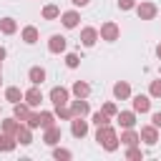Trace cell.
Here are the masks:
<instances>
[{
	"instance_id": "6da1fadb",
	"label": "cell",
	"mask_w": 161,
	"mask_h": 161,
	"mask_svg": "<svg viewBox=\"0 0 161 161\" xmlns=\"http://www.w3.org/2000/svg\"><path fill=\"white\" fill-rule=\"evenodd\" d=\"M96 141H98V143H101L106 151H116V148L121 146L118 133H116V128H111V123L98 126V131H96Z\"/></svg>"
},
{
	"instance_id": "f546056e",
	"label": "cell",
	"mask_w": 161,
	"mask_h": 161,
	"mask_svg": "<svg viewBox=\"0 0 161 161\" xmlns=\"http://www.w3.org/2000/svg\"><path fill=\"white\" fill-rule=\"evenodd\" d=\"M91 121H93V123H96V128H98V126H106V123H111V116H106L103 111H96V113L91 116Z\"/></svg>"
},
{
	"instance_id": "f35d334b",
	"label": "cell",
	"mask_w": 161,
	"mask_h": 161,
	"mask_svg": "<svg viewBox=\"0 0 161 161\" xmlns=\"http://www.w3.org/2000/svg\"><path fill=\"white\" fill-rule=\"evenodd\" d=\"M5 55H8V50H5V48H3V45H0V63H3V60H5Z\"/></svg>"
},
{
	"instance_id": "7402d4cb",
	"label": "cell",
	"mask_w": 161,
	"mask_h": 161,
	"mask_svg": "<svg viewBox=\"0 0 161 161\" xmlns=\"http://www.w3.org/2000/svg\"><path fill=\"white\" fill-rule=\"evenodd\" d=\"M70 93H73L75 98H88V93H91V86H88L86 80H75V83H73V88H70Z\"/></svg>"
},
{
	"instance_id": "5b68a950",
	"label": "cell",
	"mask_w": 161,
	"mask_h": 161,
	"mask_svg": "<svg viewBox=\"0 0 161 161\" xmlns=\"http://www.w3.org/2000/svg\"><path fill=\"white\" fill-rule=\"evenodd\" d=\"M70 133H73L75 138H86V136H88V121H86L83 116H73V118H70Z\"/></svg>"
},
{
	"instance_id": "52a82bcc",
	"label": "cell",
	"mask_w": 161,
	"mask_h": 161,
	"mask_svg": "<svg viewBox=\"0 0 161 161\" xmlns=\"http://www.w3.org/2000/svg\"><path fill=\"white\" fill-rule=\"evenodd\" d=\"M138 138H141L146 146H156V141H158V128H156L153 123H148V126H143V128H141Z\"/></svg>"
},
{
	"instance_id": "5bb4252c",
	"label": "cell",
	"mask_w": 161,
	"mask_h": 161,
	"mask_svg": "<svg viewBox=\"0 0 161 161\" xmlns=\"http://www.w3.org/2000/svg\"><path fill=\"white\" fill-rule=\"evenodd\" d=\"M116 121L121 123V128H133L136 126V111H118L116 113Z\"/></svg>"
},
{
	"instance_id": "e0dca14e",
	"label": "cell",
	"mask_w": 161,
	"mask_h": 161,
	"mask_svg": "<svg viewBox=\"0 0 161 161\" xmlns=\"http://www.w3.org/2000/svg\"><path fill=\"white\" fill-rule=\"evenodd\" d=\"M96 40H98V30H96V28H83V30H80V43H83L86 48H93Z\"/></svg>"
},
{
	"instance_id": "d6986e66",
	"label": "cell",
	"mask_w": 161,
	"mask_h": 161,
	"mask_svg": "<svg viewBox=\"0 0 161 161\" xmlns=\"http://www.w3.org/2000/svg\"><path fill=\"white\" fill-rule=\"evenodd\" d=\"M28 80H30L33 86H43V80H45V68L33 65V68L28 70Z\"/></svg>"
},
{
	"instance_id": "8992f818",
	"label": "cell",
	"mask_w": 161,
	"mask_h": 161,
	"mask_svg": "<svg viewBox=\"0 0 161 161\" xmlns=\"http://www.w3.org/2000/svg\"><path fill=\"white\" fill-rule=\"evenodd\" d=\"M136 13H138V18L141 20H153L156 18V13H158V8L153 5V3H136V8H133Z\"/></svg>"
},
{
	"instance_id": "ffe728a7",
	"label": "cell",
	"mask_w": 161,
	"mask_h": 161,
	"mask_svg": "<svg viewBox=\"0 0 161 161\" xmlns=\"http://www.w3.org/2000/svg\"><path fill=\"white\" fill-rule=\"evenodd\" d=\"M30 111H33V108H30L25 101H20V103H15V106H13V116H15L20 123H25V118L30 116Z\"/></svg>"
},
{
	"instance_id": "83f0119b",
	"label": "cell",
	"mask_w": 161,
	"mask_h": 161,
	"mask_svg": "<svg viewBox=\"0 0 161 161\" xmlns=\"http://www.w3.org/2000/svg\"><path fill=\"white\" fill-rule=\"evenodd\" d=\"M126 158L128 161H141L143 158V151L138 146H126Z\"/></svg>"
},
{
	"instance_id": "4dcf8cb0",
	"label": "cell",
	"mask_w": 161,
	"mask_h": 161,
	"mask_svg": "<svg viewBox=\"0 0 161 161\" xmlns=\"http://www.w3.org/2000/svg\"><path fill=\"white\" fill-rule=\"evenodd\" d=\"M53 158H55V161H68V158H73V153H70L68 148H60V146H58V148H53Z\"/></svg>"
},
{
	"instance_id": "7c38bea8",
	"label": "cell",
	"mask_w": 161,
	"mask_h": 161,
	"mask_svg": "<svg viewBox=\"0 0 161 161\" xmlns=\"http://www.w3.org/2000/svg\"><path fill=\"white\" fill-rule=\"evenodd\" d=\"M68 108H70V113H73V116H83V118L91 113V106H88V101H86V98H75V101H70V103H68Z\"/></svg>"
},
{
	"instance_id": "8d00e7d4",
	"label": "cell",
	"mask_w": 161,
	"mask_h": 161,
	"mask_svg": "<svg viewBox=\"0 0 161 161\" xmlns=\"http://www.w3.org/2000/svg\"><path fill=\"white\" fill-rule=\"evenodd\" d=\"M151 123H153V126H156V128H161V111H158V113H153V116H151Z\"/></svg>"
},
{
	"instance_id": "d4e9b609",
	"label": "cell",
	"mask_w": 161,
	"mask_h": 161,
	"mask_svg": "<svg viewBox=\"0 0 161 161\" xmlns=\"http://www.w3.org/2000/svg\"><path fill=\"white\" fill-rule=\"evenodd\" d=\"M38 123H40V128L53 126V123H55V113H53V111H38Z\"/></svg>"
},
{
	"instance_id": "d6a6232c",
	"label": "cell",
	"mask_w": 161,
	"mask_h": 161,
	"mask_svg": "<svg viewBox=\"0 0 161 161\" xmlns=\"http://www.w3.org/2000/svg\"><path fill=\"white\" fill-rule=\"evenodd\" d=\"M101 111H103V113H106V116H111V118H116V113H118V106H116V103H113V101H106V103H103V108H101Z\"/></svg>"
},
{
	"instance_id": "3957f363",
	"label": "cell",
	"mask_w": 161,
	"mask_h": 161,
	"mask_svg": "<svg viewBox=\"0 0 161 161\" xmlns=\"http://www.w3.org/2000/svg\"><path fill=\"white\" fill-rule=\"evenodd\" d=\"M50 103H53V106H68V103H70V91L63 88V86L50 88Z\"/></svg>"
},
{
	"instance_id": "60d3db41",
	"label": "cell",
	"mask_w": 161,
	"mask_h": 161,
	"mask_svg": "<svg viewBox=\"0 0 161 161\" xmlns=\"http://www.w3.org/2000/svg\"><path fill=\"white\" fill-rule=\"evenodd\" d=\"M0 83H3V63H0Z\"/></svg>"
},
{
	"instance_id": "e575fe53",
	"label": "cell",
	"mask_w": 161,
	"mask_h": 161,
	"mask_svg": "<svg viewBox=\"0 0 161 161\" xmlns=\"http://www.w3.org/2000/svg\"><path fill=\"white\" fill-rule=\"evenodd\" d=\"M25 126H28V128H40V123H38V111H30V116L25 118Z\"/></svg>"
},
{
	"instance_id": "4fadbf2b",
	"label": "cell",
	"mask_w": 161,
	"mask_h": 161,
	"mask_svg": "<svg viewBox=\"0 0 161 161\" xmlns=\"http://www.w3.org/2000/svg\"><path fill=\"white\" fill-rule=\"evenodd\" d=\"M113 98H116V101L131 98V86H128V80H116V83H113Z\"/></svg>"
},
{
	"instance_id": "9a60e30c",
	"label": "cell",
	"mask_w": 161,
	"mask_h": 161,
	"mask_svg": "<svg viewBox=\"0 0 161 161\" xmlns=\"http://www.w3.org/2000/svg\"><path fill=\"white\" fill-rule=\"evenodd\" d=\"M15 141H18L20 146H30V143H33V128H28L25 123H20L18 131H15Z\"/></svg>"
},
{
	"instance_id": "836d02e7",
	"label": "cell",
	"mask_w": 161,
	"mask_h": 161,
	"mask_svg": "<svg viewBox=\"0 0 161 161\" xmlns=\"http://www.w3.org/2000/svg\"><path fill=\"white\" fill-rule=\"evenodd\" d=\"M65 65H68V68H78V65H80V58H78L75 53H65Z\"/></svg>"
},
{
	"instance_id": "603a6c76",
	"label": "cell",
	"mask_w": 161,
	"mask_h": 161,
	"mask_svg": "<svg viewBox=\"0 0 161 161\" xmlns=\"http://www.w3.org/2000/svg\"><path fill=\"white\" fill-rule=\"evenodd\" d=\"M40 15H43V20H58L60 18V8L58 5H43V10H40Z\"/></svg>"
},
{
	"instance_id": "ac0fdd59",
	"label": "cell",
	"mask_w": 161,
	"mask_h": 161,
	"mask_svg": "<svg viewBox=\"0 0 161 161\" xmlns=\"http://www.w3.org/2000/svg\"><path fill=\"white\" fill-rule=\"evenodd\" d=\"M118 141H121V146H138V143H141V138H138V133H136L133 128H126V131L118 136Z\"/></svg>"
},
{
	"instance_id": "9c48e42d",
	"label": "cell",
	"mask_w": 161,
	"mask_h": 161,
	"mask_svg": "<svg viewBox=\"0 0 161 161\" xmlns=\"http://www.w3.org/2000/svg\"><path fill=\"white\" fill-rule=\"evenodd\" d=\"M65 48H68V40L63 38V35H50L48 38V50L50 53H55V55H60V53H65Z\"/></svg>"
},
{
	"instance_id": "cb8c5ba5",
	"label": "cell",
	"mask_w": 161,
	"mask_h": 161,
	"mask_svg": "<svg viewBox=\"0 0 161 161\" xmlns=\"http://www.w3.org/2000/svg\"><path fill=\"white\" fill-rule=\"evenodd\" d=\"M5 101H8V103H13V106H15V103H20V101H23V91H20L18 86L5 88Z\"/></svg>"
},
{
	"instance_id": "30bf717a",
	"label": "cell",
	"mask_w": 161,
	"mask_h": 161,
	"mask_svg": "<svg viewBox=\"0 0 161 161\" xmlns=\"http://www.w3.org/2000/svg\"><path fill=\"white\" fill-rule=\"evenodd\" d=\"M60 23H63V28L73 30V28H78V23H80V13H78V10H65V13H60Z\"/></svg>"
},
{
	"instance_id": "1f68e13d",
	"label": "cell",
	"mask_w": 161,
	"mask_h": 161,
	"mask_svg": "<svg viewBox=\"0 0 161 161\" xmlns=\"http://www.w3.org/2000/svg\"><path fill=\"white\" fill-rule=\"evenodd\" d=\"M148 96H151V98H161V78L151 80V86H148Z\"/></svg>"
},
{
	"instance_id": "8fae6325",
	"label": "cell",
	"mask_w": 161,
	"mask_h": 161,
	"mask_svg": "<svg viewBox=\"0 0 161 161\" xmlns=\"http://www.w3.org/2000/svg\"><path fill=\"white\" fill-rule=\"evenodd\" d=\"M131 106H133V111L136 113H148L151 111V96H133L131 98Z\"/></svg>"
},
{
	"instance_id": "74e56055",
	"label": "cell",
	"mask_w": 161,
	"mask_h": 161,
	"mask_svg": "<svg viewBox=\"0 0 161 161\" xmlns=\"http://www.w3.org/2000/svg\"><path fill=\"white\" fill-rule=\"evenodd\" d=\"M70 3H73V5H75V8H86V5H88V3H91V0H70Z\"/></svg>"
},
{
	"instance_id": "277c9868",
	"label": "cell",
	"mask_w": 161,
	"mask_h": 161,
	"mask_svg": "<svg viewBox=\"0 0 161 161\" xmlns=\"http://www.w3.org/2000/svg\"><path fill=\"white\" fill-rule=\"evenodd\" d=\"M23 101H25L30 108H38V106L43 103V91H40V86H30V88L23 93Z\"/></svg>"
},
{
	"instance_id": "f1b7e54d",
	"label": "cell",
	"mask_w": 161,
	"mask_h": 161,
	"mask_svg": "<svg viewBox=\"0 0 161 161\" xmlns=\"http://www.w3.org/2000/svg\"><path fill=\"white\" fill-rule=\"evenodd\" d=\"M53 113H55V118H60V121H70V118H73V113H70L68 106H55Z\"/></svg>"
},
{
	"instance_id": "ba28073f",
	"label": "cell",
	"mask_w": 161,
	"mask_h": 161,
	"mask_svg": "<svg viewBox=\"0 0 161 161\" xmlns=\"http://www.w3.org/2000/svg\"><path fill=\"white\" fill-rule=\"evenodd\" d=\"M45 133H43V143L45 146H58V141H60V136H63V131H60V126H48V128H43Z\"/></svg>"
},
{
	"instance_id": "d590c367",
	"label": "cell",
	"mask_w": 161,
	"mask_h": 161,
	"mask_svg": "<svg viewBox=\"0 0 161 161\" xmlns=\"http://www.w3.org/2000/svg\"><path fill=\"white\" fill-rule=\"evenodd\" d=\"M136 0H118V10H133Z\"/></svg>"
},
{
	"instance_id": "7a4b0ae2",
	"label": "cell",
	"mask_w": 161,
	"mask_h": 161,
	"mask_svg": "<svg viewBox=\"0 0 161 161\" xmlns=\"http://www.w3.org/2000/svg\"><path fill=\"white\" fill-rule=\"evenodd\" d=\"M118 35H121V28H118V23H113V20L103 23V25H101V30H98V38H101V40H106V43L118 40Z\"/></svg>"
},
{
	"instance_id": "2e32d148",
	"label": "cell",
	"mask_w": 161,
	"mask_h": 161,
	"mask_svg": "<svg viewBox=\"0 0 161 161\" xmlns=\"http://www.w3.org/2000/svg\"><path fill=\"white\" fill-rule=\"evenodd\" d=\"M20 38H23V43H25V45H35V43H38V38H40V33H38V28H35V25H25V28L20 30Z\"/></svg>"
},
{
	"instance_id": "4316f807",
	"label": "cell",
	"mask_w": 161,
	"mask_h": 161,
	"mask_svg": "<svg viewBox=\"0 0 161 161\" xmlns=\"http://www.w3.org/2000/svg\"><path fill=\"white\" fill-rule=\"evenodd\" d=\"M18 126H20V121H18L15 116H13V118H5L0 128H3L5 133H10V136H15V131H18Z\"/></svg>"
},
{
	"instance_id": "ab89813d",
	"label": "cell",
	"mask_w": 161,
	"mask_h": 161,
	"mask_svg": "<svg viewBox=\"0 0 161 161\" xmlns=\"http://www.w3.org/2000/svg\"><path fill=\"white\" fill-rule=\"evenodd\" d=\"M156 55H158V58H161V43H158V45H156Z\"/></svg>"
},
{
	"instance_id": "484cf974",
	"label": "cell",
	"mask_w": 161,
	"mask_h": 161,
	"mask_svg": "<svg viewBox=\"0 0 161 161\" xmlns=\"http://www.w3.org/2000/svg\"><path fill=\"white\" fill-rule=\"evenodd\" d=\"M0 33H5V35L18 33V23H15L13 18H0Z\"/></svg>"
},
{
	"instance_id": "44dd1931",
	"label": "cell",
	"mask_w": 161,
	"mask_h": 161,
	"mask_svg": "<svg viewBox=\"0 0 161 161\" xmlns=\"http://www.w3.org/2000/svg\"><path fill=\"white\" fill-rule=\"evenodd\" d=\"M15 146H18V141H15V136H10V133H5V131H0V151H5V153H10V151H15Z\"/></svg>"
}]
</instances>
